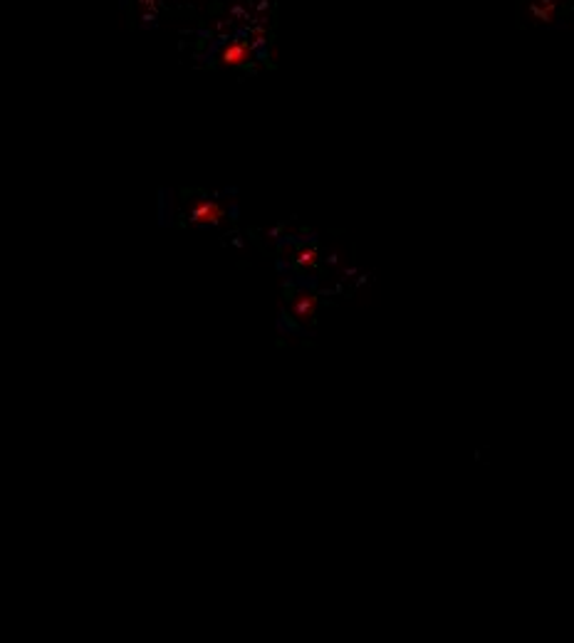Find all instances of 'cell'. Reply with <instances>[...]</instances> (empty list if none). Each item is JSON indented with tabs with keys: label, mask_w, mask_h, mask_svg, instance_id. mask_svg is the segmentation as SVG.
Listing matches in <instances>:
<instances>
[{
	"label": "cell",
	"mask_w": 574,
	"mask_h": 643,
	"mask_svg": "<svg viewBox=\"0 0 574 643\" xmlns=\"http://www.w3.org/2000/svg\"><path fill=\"white\" fill-rule=\"evenodd\" d=\"M220 220H223V208L215 201H201L191 210V223L196 226H215Z\"/></svg>",
	"instance_id": "obj_1"
},
{
	"label": "cell",
	"mask_w": 574,
	"mask_h": 643,
	"mask_svg": "<svg viewBox=\"0 0 574 643\" xmlns=\"http://www.w3.org/2000/svg\"><path fill=\"white\" fill-rule=\"evenodd\" d=\"M292 312H295V317L300 322H307L314 317V312H317V297L312 295V292H302V295H297L295 297V302H292Z\"/></svg>",
	"instance_id": "obj_2"
},
{
	"label": "cell",
	"mask_w": 574,
	"mask_h": 643,
	"mask_svg": "<svg viewBox=\"0 0 574 643\" xmlns=\"http://www.w3.org/2000/svg\"><path fill=\"white\" fill-rule=\"evenodd\" d=\"M250 57V47L248 45H243V42H230L228 47L223 50V65H228V67H238V65H243L245 59Z\"/></svg>",
	"instance_id": "obj_3"
},
{
	"label": "cell",
	"mask_w": 574,
	"mask_h": 643,
	"mask_svg": "<svg viewBox=\"0 0 574 643\" xmlns=\"http://www.w3.org/2000/svg\"><path fill=\"white\" fill-rule=\"evenodd\" d=\"M297 263H300L302 267H312L314 263H317V252H314V250H300Z\"/></svg>",
	"instance_id": "obj_4"
}]
</instances>
